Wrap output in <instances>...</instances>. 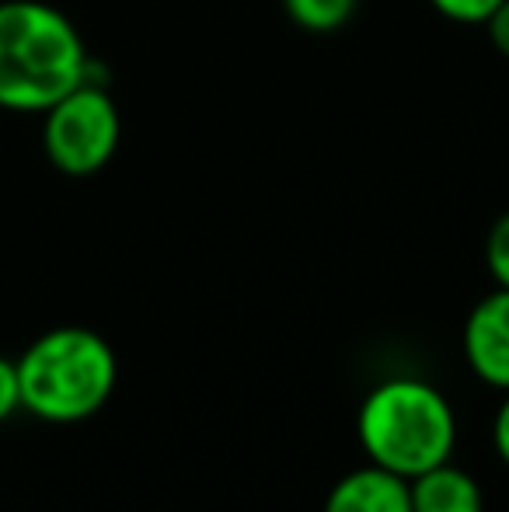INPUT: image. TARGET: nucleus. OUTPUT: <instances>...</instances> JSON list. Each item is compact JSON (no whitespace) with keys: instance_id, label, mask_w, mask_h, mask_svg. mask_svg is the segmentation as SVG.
Listing matches in <instances>:
<instances>
[{"instance_id":"nucleus-4","label":"nucleus","mask_w":509,"mask_h":512,"mask_svg":"<svg viewBox=\"0 0 509 512\" xmlns=\"http://www.w3.org/2000/svg\"><path fill=\"white\" fill-rule=\"evenodd\" d=\"M42 119V150L49 164L70 178L98 175L116 157L123 119L105 84L88 77L74 91L49 105Z\"/></svg>"},{"instance_id":"nucleus-1","label":"nucleus","mask_w":509,"mask_h":512,"mask_svg":"<svg viewBox=\"0 0 509 512\" xmlns=\"http://www.w3.org/2000/svg\"><path fill=\"white\" fill-rule=\"evenodd\" d=\"M91 77L74 21L42 0H0V108L46 112Z\"/></svg>"},{"instance_id":"nucleus-5","label":"nucleus","mask_w":509,"mask_h":512,"mask_svg":"<svg viewBox=\"0 0 509 512\" xmlns=\"http://www.w3.org/2000/svg\"><path fill=\"white\" fill-rule=\"evenodd\" d=\"M464 359L482 384L509 391V290L496 286L464 321Z\"/></svg>"},{"instance_id":"nucleus-13","label":"nucleus","mask_w":509,"mask_h":512,"mask_svg":"<svg viewBox=\"0 0 509 512\" xmlns=\"http://www.w3.org/2000/svg\"><path fill=\"white\" fill-rule=\"evenodd\" d=\"M492 443H496L499 460L509 467V391L503 398V405L496 411V422H492Z\"/></svg>"},{"instance_id":"nucleus-7","label":"nucleus","mask_w":509,"mask_h":512,"mask_svg":"<svg viewBox=\"0 0 509 512\" xmlns=\"http://www.w3.org/2000/svg\"><path fill=\"white\" fill-rule=\"evenodd\" d=\"M412 512H485L478 481L457 464H440L408 481Z\"/></svg>"},{"instance_id":"nucleus-3","label":"nucleus","mask_w":509,"mask_h":512,"mask_svg":"<svg viewBox=\"0 0 509 512\" xmlns=\"http://www.w3.org/2000/svg\"><path fill=\"white\" fill-rule=\"evenodd\" d=\"M356 436L370 464L412 481L454 457L457 418L433 384L394 377L363 398Z\"/></svg>"},{"instance_id":"nucleus-8","label":"nucleus","mask_w":509,"mask_h":512,"mask_svg":"<svg viewBox=\"0 0 509 512\" xmlns=\"http://www.w3.org/2000/svg\"><path fill=\"white\" fill-rule=\"evenodd\" d=\"M283 11L304 32H339L356 11V0H283Z\"/></svg>"},{"instance_id":"nucleus-12","label":"nucleus","mask_w":509,"mask_h":512,"mask_svg":"<svg viewBox=\"0 0 509 512\" xmlns=\"http://www.w3.org/2000/svg\"><path fill=\"white\" fill-rule=\"evenodd\" d=\"M485 28H489V39L492 46L499 49V53L509 60V0H503V4L492 11V18L485 21Z\"/></svg>"},{"instance_id":"nucleus-9","label":"nucleus","mask_w":509,"mask_h":512,"mask_svg":"<svg viewBox=\"0 0 509 512\" xmlns=\"http://www.w3.org/2000/svg\"><path fill=\"white\" fill-rule=\"evenodd\" d=\"M485 265H489V276L496 279V286H506L509 290V213H503L489 227V237H485Z\"/></svg>"},{"instance_id":"nucleus-11","label":"nucleus","mask_w":509,"mask_h":512,"mask_svg":"<svg viewBox=\"0 0 509 512\" xmlns=\"http://www.w3.org/2000/svg\"><path fill=\"white\" fill-rule=\"evenodd\" d=\"M21 408V384H18V366L11 359L0 356V422Z\"/></svg>"},{"instance_id":"nucleus-6","label":"nucleus","mask_w":509,"mask_h":512,"mask_svg":"<svg viewBox=\"0 0 509 512\" xmlns=\"http://www.w3.org/2000/svg\"><path fill=\"white\" fill-rule=\"evenodd\" d=\"M325 512H412V495L405 478L370 464L335 481Z\"/></svg>"},{"instance_id":"nucleus-2","label":"nucleus","mask_w":509,"mask_h":512,"mask_svg":"<svg viewBox=\"0 0 509 512\" xmlns=\"http://www.w3.org/2000/svg\"><path fill=\"white\" fill-rule=\"evenodd\" d=\"M14 366H18L21 408L56 425L98 415L109 405L119 380L112 345L81 324H63L39 335L21 352V359H14Z\"/></svg>"},{"instance_id":"nucleus-10","label":"nucleus","mask_w":509,"mask_h":512,"mask_svg":"<svg viewBox=\"0 0 509 512\" xmlns=\"http://www.w3.org/2000/svg\"><path fill=\"white\" fill-rule=\"evenodd\" d=\"M443 18L457 21V25H485L503 0H429Z\"/></svg>"}]
</instances>
